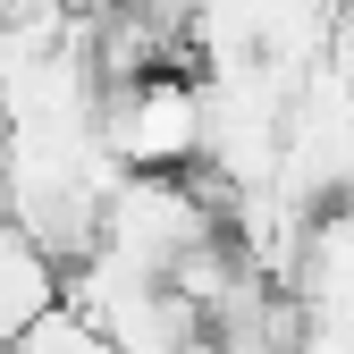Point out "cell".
Returning <instances> with one entry per match:
<instances>
[{"label":"cell","mask_w":354,"mask_h":354,"mask_svg":"<svg viewBox=\"0 0 354 354\" xmlns=\"http://www.w3.org/2000/svg\"><path fill=\"white\" fill-rule=\"evenodd\" d=\"M93 136L127 177H177L203 160V76L152 68L136 84H102Z\"/></svg>","instance_id":"obj_1"},{"label":"cell","mask_w":354,"mask_h":354,"mask_svg":"<svg viewBox=\"0 0 354 354\" xmlns=\"http://www.w3.org/2000/svg\"><path fill=\"white\" fill-rule=\"evenodd\" d=\"M59 304V261L42 253L17 219H0V354Z\"/></svg>","instance_id":"obj_3"},{"label":"cell","mask_w":354,"mask_h":354,"mask_svg":"<svg viewBox=\"0 0 354 354\" xmlns=\"http://www.w3.org/2000/svg\"><path fill=\"white\" fill-rule=\"evenodd\" d=\"M287 287H295V304H304L313 321H354V203L313 211Z\"/></svg>","instance_id":"obj_2"}]
</instances>
